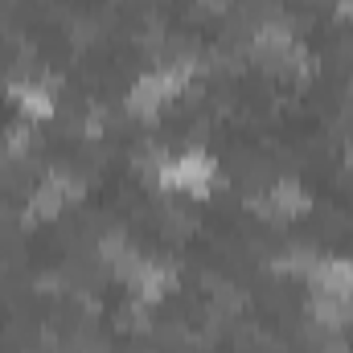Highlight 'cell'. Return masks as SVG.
<instances>
[{
    "instance_id": "cell-1",
    "label": "cell",
    "mask_w": 353,
    "mask_h": 353,
    "mask_svg": "<svg viewBox=\"0 0 353 353\" xmlns=\"http://www.w3.org/2000/svg\"><path fill=\"white\" fill-rule=\"evenodd\" d=\"M161 176H165V185H176L185 193H205L214 185V161L201 157V152H185V157L169 161L161 169Z\"/></svg>"
},
{
    "instance_id": "cell-2",
    "label": "cell",
    "mask_w": 353,
    "mask_h": 353,
    "mask_svg": "<svg viewBox=\"0 0 353 353\" xmlns=\"http://www.w3.org/2000/svg\"><path fill=\"white\" fill-rule=\"evenodd\" d=\"M267 205H271L275 214H288V218H292V214H304V210H308V197L300 193V185H296V181H275V185H271Z\"/></svg>"
}]
</instances>
